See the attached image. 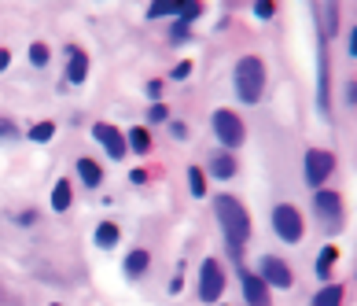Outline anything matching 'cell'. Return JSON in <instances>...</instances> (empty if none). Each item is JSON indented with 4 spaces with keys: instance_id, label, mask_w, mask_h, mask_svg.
I'll list each match as a JSON object with an SVG mask.
<instances>
[{
    "instance_id": "7c38bea8",
    "label": "cell",
    "mask_w": 357,
    "mask_h": 306,
    "mask_svg": "<svg viewBox=\"0 0 357 306\" xmlns=\"http://www.w3.org/2000/svg\"><path fill=\"white\" fill-rule=\"evenodd\" d=\"M148 266H151V254L136 247V251H129V259H125V277H129V280L144 277V273H148Z\"/></svg>"
},
{
    "instance_id": "4316f807",
    "label": "cell",
    "mask_w": 357,
    "mask_h": 306,
    "mask_svg": "<svg viewBox=\"0 0 357 306\" xmlns=\"http://www.w3.org/2000/svg\"><path fill=\"white\" fill-rule=\"evenodd\" d=\"M273 11H276L273 0H262V4H254V15H258V19H273Z\"/></svg>"
},
{
    "instance_id": "8992f818",
    "label": "cell",
    "mask_w": 357,
    "mask_h": 306,
    "mask_svg": "<svg viewBox=\"0 0 357 306\" xmlns=\"http://www.w3.org/2000/svg\"><path fill=\"white\" fill-rule=\"evenodd\" d=\"M214 133H218V140L225 148H239L247 140L244 122H239L232 111H214Z\"/></svg>"
},
{
    "instance_id": "4fadbf2b",
    "label": "cell",
    "mask_w": 357,
    "mask_h": 306,
    "mask_svg": "<svg viewBox=\"0 0 357 306\" xmlns=\"http://www.w3.org/2000/svg\"><path fill=\"white\" fill-rule=\"evenodd\" d=\"M78 177L85 181V188H96L100 181H104V170H100L96 159H78Z\"/></svg>"
},
{
    "instance_id": "4dcf8cb0",
    "label": "cell",
    "mask_w": 357,
    "mask_h": 306,
    "mask_svg": "<svg viewBox=\"0 0 357 306\" xmlns=\"http://www.w3.org/2000/svg\"><path fill=\"white\" fill-rule=\"evenodd\" d=\"M170 37H173V41H184V37H188V26H184V22H177Z\"/></svg>"
},
{
    "instance_id": "5bb4252c",
    "label": "cell",
    "mask_w": 357,
    "mask_h": 306,
    "mask_svg": "<svg viewBox=\"0 0 357 306\" xmlns=\"http://www.w3.org/2000/svg\"><path fill=\"white\" fill-rule=\"evenodd\" d=\"M118 240H122V233H118V225H114V222H100V225H96V247L111 251Z\"/></svg>"
},
{
    "instance_id": "8d00e7d4",
    "label": "cell",
    "mask_w": 357,
    "mask_h": 306,
    "mask_svg": "<svg viewBox=\"0 0 357 306\" xmlns=\"http://www.w3.org/2000/svg\"><path fill=\"white\" fill-rule=\"evenodd\" d=\"M52 306H59V303H52Z\"/></svg>"
},
{
    "instance_id": "30bf717a",
    "label": "cell",
    "mask_w": 357,
    "mask_h": 306,
    "mask_svg": "<svg viewBox=\"0 0 357 306\" xmlns=\"http://www.w3.org/2000/svg\"><path fill=\"white\" fill-rule=\"evenodd\" d=\"M239 284H244V299H247V306H273V299H269V284H265L262 277H254V273H247V270H239Z\"/></svg>"
},
{
    "instance_id": "e575fe53",
    "label": "cell",
    "mask_w": 357,
    "mask_h": 306,
    "mask_svg": "<svg viewBox=\"0 0 357 306\" xmlns=\"http://www.w3.org/2000/svg\"><path fill=\"white\" fill-rule=\"evenodd\" d=\"M8 63H11V52H4V48H0V70H8Z\"/></svg>"
},
{
    "instance_id": "603a6c76",
    "label": "cell",
    "mask_w": 357,
    "mask_h": 306,
    "mask_svg": "<svg viewBox=\"0 0 357 306\" xmlns=\"http://www.w3.org/2000/svg\"><path fill=\"white\" fill-rule=\"evenodd\" d=\"M56 137V125L52 122H37L33 130L26 133V140H37V144H45V140H52Z\"/></svg>"
},
{
    "instance_id": "d6986e66",
    "label": "cell",
    "mask_w": 357,
    "mask_h": 306,
    "mask_svg": "<svg viewBox=\"0 0 357 306\" xmlns=\"http://www.w3.org/2000/svg\"><path fill=\"white\" fill-rule=\"evenodd\" d=\"M335 259H339V251L328 244L321 254H317V277H321V280H328V277H331V266H335Z\"/></svg>"
},
{
    "instance_id": "e0dca14e",
    "label": "cell",
    "mask_w": 357,
    "mask_h": 306,
    "mask_svg": "<svg viewBox=\"0 0 357 306\" xmlns=\"http://www.w3.org/2000/svg\"><path fill=\"white\" fill-rule=\"evenodd\" d=\"M317 96H321V111L331 114V100H328V52H324V41H321V89H317Z\"/></svg>"
},
{
    "instance_id": "277c9868",
    "label": "cell",
    "mask_w": 357,
    "mask_h": 306,
    "mask_svg": "<svg viewBox=\"0 0 357 306\" xmlns=\"http://www.w3.org/2000/svg\"><path fill=\"white\" fill-rule=\"evenodd\" d=\"M273 229H276V236L284 240V244H299L302 233H306L299 207H291V203H280V207L273 211Z\"/></svg>"
},
{
    "instance_id": "9a60e30c",
    "label": "cell",
    "mask_w": 357,
    "mask_h": 306,
    "mask_svg": "<svg viewBox=\"0 0 357 306\" xmlns=\"http://www.w3.org/2000/svg\"><path fill=\"white\" fill-rule=\"evenodd\" d=\"M317 19H324V41L335 37V30H339V4H321L317 8Z\"/></svg>"
},
{
    "instance_id": "f1b7e54d",
    "label": "cell",
    "mask_w": 357,
    "mask_h": 306,
    "mask_svg": "<svg viewBox=\"0 0 357 306\" xmlns=\"http://www.w3.org/2000/svg\"><path fill=\"white\" fill-rule=\"evenodd\" d=\"M148 96L159 104V96H162V82H148Z\"/></svg>"
},
{
    "instance_id": "ac0fdd59",
    "label": "cell",
    "mask_w": 357,
    "mask_h": 306,
    "mask_svg": "<svg viewBox=\"0 0 357 306\" xmlns=\"http://www.w3.org/2000/svg\"><path fill=\"white\" fill-rule=\"evenodd\" d=\"M210 174L221 177V181H228V177L236 174V159H232V155H214V159H210Z\"/></svg>"
},
{
    "instance_id": "484cf974",
    "label": "cell",
    "mask_w": 357,
    "mask_h": 306,
    "mask_svg": "<svg viewBox=\"0 0 357 306\" xmlns=\"http://www.w3.org/2000/svg\"><path fill=\"white\" fill-rule=\"evenodd\" d=\"M162 15H177V4H151L148 19H162Z\"/></svg>"
},
{
    "instance_id": "7a4b0ae2",
    "label": "cell",
    "mask_w": 357,
    "mask_h": 306,
    "mask_svg": "<svg viewBox=\"0 0 357 306\" xmlns=\"http://www.w3.org/2000/svg\"><path fill=\"white\" fill-rule=\"evenodd\" d=\"M232 82H236V93H239L244 104H258L262 93H265V63L258 56H244L236 63Z\"/></svg>"
},
{
    "instance_id": "d4e9b609",
    "label": "cell",
    "mask_w": 357,
    "mask_h": 306,
    "mask_svg": "<svg viewBox=\"0 0 357 306\" xmlns=\"http://www.w3.org/2000/svg\"><path fill=\"white\" fill-rule=\"evenodd\" d=\"M30 63H33V67H45V63H48V45H41V41L30 45Z\"/></svg>"
},
{
    "instance_id": "83f0119b",
    "label": "cell",
    "mask_w": 357,
    "mask_h": 306,
    "mask_svg": "<svg viewBox=\"0 0 357 306\" xmlns=\"http://www.w3.org/2000/svg\"><path fill=\"white\" fill-rule=\"evenodd\" d=\"M166 111H170L166 104H151V111H148V114H151V122H162V118H166Z\"/></svg>"
},
{
    "instance_id": "836d02e7",
    "label": "cell",
    "mask_w": 357,
    "mask_h": 306,
    "mask_svg": "<svg viewBox=\"0 0 357 306\" xmlns=\"http://www.w3.org/2000/svg\"><path fill=\"white\" fill-rule=\"evenodd\" d=\"M347 100H350V104H357V82L347 85Z\"/></svg>"
},
{
    "instance_id": "d6a6232c",
    "label": "cell",
    "mask_w": 357,
    "mask_h": 306,
    "mask_svg": "<svg viewBox=\"0 0 357 306\" xmlns=\"http://www.w3.org/2000/svg\"><path fill=\"white\" fill-rule=\"evenodd\" d=\"M173 137H177V140H184V137H188V130H184V122H173Z\"/></svg>"
},
{
    "instance_id": "1f68e13d",
    "label": "cell",
    "mask_w": 357,
    "mask_h": 306,
    "mask_svg": "<svg viewBox=\"0 0 357 306\" xmlns=\"http://www.w3.org/2000/svg\"><path fill=\"white\" fill-rule=\"evenodd\" d=\"M129 181H133V185H144V181H148V174H144V170H133V174H129Z\"/></svg>"
},
{
    "instance_id": "cb8c5ba5",
    "label": "cell",
    "mask_w": 357,
    "mask_h": 306,
    "mask_svg": "<svg viewBox=\"0 0 357 306\" xmlns=\"http://www.w3.org/2000/svg\"><path fill=\"white\" fill-rule=\"evenodd\" d=\"M199 15H203L199 4H177V19H181V22H192V19H199Z\"/></svg>"
},
{
    "instance_id": "7402d4cb",
    "label": "cell",
    "mask_w": 357,
    "mask_h": 306,
    "mask_svg": "<svg viewBox=\"0 0 357 306\" xmlns=\"http://www.w3.org/2000/svg\"><path fill=\"white\" fill-rule=\"evenodd\" d=\"M129 148H133V151H140V155H144V151L151 148V137H148L144 125H136V130H129Z\"/></svg>"
},
{
    "instance_id": "3957f363",
    "label": "cell",
    "mask_w": 357,
    "mask_h": 306,
    "mask_svg": "<svg viewBox=\"0 0 357 306\" xmlns=\"http://www.w3.org/2000/svg\"><path fill=\"white\" fill-rule=\"evenodd\" d=\"M313 211H317V222H321L328 233H339V229H342V196L339 192H331V188H317Z\"/></svg>"
},
{
    "instance_id": "52a82bcc",
    "label": "cell",
    "mask_w": 357,
    "mask_h": 306,
    "mask_svg": "<svg viewBox=\"0 0 357 306\" xmlns=\"http://www.w3.org/2000/svg\"><path fill=\"white\" fill-rule=\"evenodd\" d=\"M331 174H335V155L331 151H321V148L306 151V181L313 188H321Z\"/></svg>"
},
{
    "instance_id": "ffe728a7",
    "label": "cell",
    "mask_w": 357,
    "mask_h": 306,
    "mask_svg": "<svg viewBox=\"0 0 357 306\" xmlns=\"http://www.w3.org/2000/svg\"><path fill=\"white\" fill-rule=\"evenodd\" d=\"M188 188H192L196 199L207 196V174H203V167H188Z\"/></svg>"
},
{
    "instance_id": "f546056e",
    "label": "cell",
    "mask_w": 357,
    "mask_h": 306,
    "mask_svg": "<svg viewBox=\"0 0 357 306\" xmlns=\"http://www.w3.org/2000/svg\"><path fill=\"white\" fill-rule=\"evenodd\" d=\"M192 74V63H177V70H173V78H188Z\"/></svg>"
},
{
    "instance_id": "8fae6325",
    "label": "cell",
    "mask_w": 357,
    "mask_h": 306,
    "mask_svg": "<svg viewBox=\"0 0 357 306\" xmlns=\"http://www.w3.org/2000/svg\"><path fill=\"white\" fill-rule=\"evenodd\" d=\"M70 52V67H67V82L70 85H81L88 78V56L81 52V48H67Z\"/></svg>"
},
{
    "instance_id": "2e32d148",
    "label": "cell",
    "mask_w": 357,
    "mask_h": 306,
    "mask_svg": "<svg viewBox=\"0 0 357 306\" xmlns=\"http://www.w3.org/2000/svg\"><path fill=\"white\" fill-rule=\"evenodd\" d=\"M310 306H342V284H324Z\"/></svg>"
},
{
    "instance_id": "ba28073f",
    "label": "cell",
    "mask_w": 357,
    "mask_h": 306,
    "mask_svg": "<svg viewBox=\"0 0 357 306\" xmlns=\"http://www.w3.org/2000/svg\"><path fill=\"white\" fill-rule=\"evenodd\" d=\"M269 288H291L295 284V273H291V266L284 259H276V254H265L262 259V273H258Z\"/></svg>"
},
{
    "instance_id": "d590c367",
    "label": "cell",
    "mask_w": 357,
    "mask_h": 306,
    "mask_svg": "<svg viewBox=\"0 0 357 306\" xmlns=\"http://www.w3.org/2000/svg\"><path fill=\"white\" fill-rule=\"evenodd\" d=\"M350 56H357V26L350 30Z\"/></svg>"
},
{
    "instance_id": "6da1fadb",
    "label": "cell",
    "mask_w": 357,
    "mask_h": 306,
    "mask_svg": "<svg viewBox=\"0 0 357 306\" xmlns=\"http://www.w3.org/2000/svg\"><path fill=\"white\" fill-rule=\"evenodd\" d=\"M214 214H218V222L225 229V240H228V251H232V259H239V251L251 240V214L244 211V203L232 199V196H218L214 199Z\"/></svg>"
},
{
    "instance_id": "5b68a950",
    "label": "cell",
    "mask_w": 357,
    "mask_h": 306,
    "mask_svg": "<svg viewBox=\"0 0 357 306\" xmlns=\"http://www.w3.org/2000/svg\"><path fill=\"white\" fill-rule=\"evenodd\" d=\"M221 291H225V270H221L218 259H207L203 270H199V299L203 303H218Z\"/></svg>"
},
{
    "instance_id": "9c48e42d",
    "label": "cell",
    "mask_w": 357,
    "mask_h": 306,
    "mask_svg": "<svg viewBox=\"0 0 357 306\" xmlns=\"http://www.w3.org/2000/svg\"><path fill=\"white\" fill-rule=\"evenodd\" d=\"M93 137L100 140V144H104V151H107L111 159H122L125 151H129L125 137H122L118 130H114V125H107V122H96V125H93Z\"/></svg>"
},
{
    "instance_id": "44dd1931",
    "label": "cell",
    "mask_w": 357,
    "mask_h": 306,
    "mask_svg": "<svg viewBox=\"0 0 357 306\" xmlns=\"http://www.w3.org/2000/svg\"><path fill=\"white\" fill-rule=\"evenodd\" d=\"M52 207H56V211H67V207H70V181H56V188H52Z\"/></svg>"
}]
</instances>
